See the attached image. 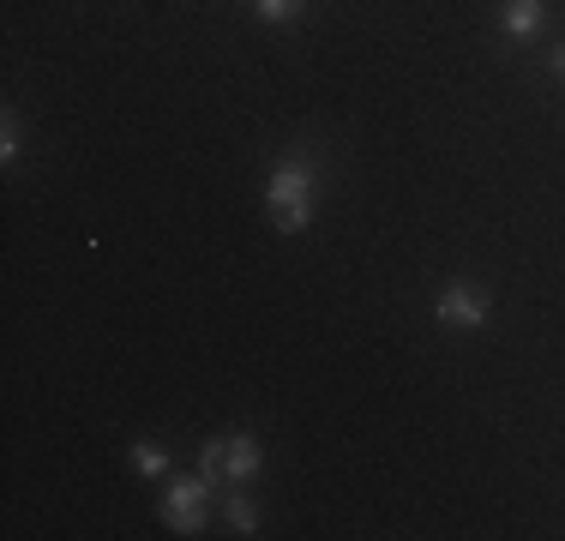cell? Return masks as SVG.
I'll return each mask as SVG.
<instances>
[{
  "instance_id": "cell-1",
  "label": "cell",
  "mask_w": 565,
  "mask_h": 541,
  "mask_svg": "<svg viewBox=\"0 0 565 541\" xmlns=\"http://www.w3.org/2000/svg\"><path fill=\"white\" fill-rule=\"evenodd\" d=\"M313 157H282L265 181V211H271L277 235H301L313 223Z\"/></svg>"
},
{
  "instance_id": "cell-7",
  "label": "cell",
  "mask_w": 565,
  "mask_h": 541,
  "mask_svg": "<svg viewBox=\"0 0 565 541\" xmlns=\"http://www.w3.org/2000/svg\"><path fill=\"white\" fill-rule=\"evenodd\" d=\"M132 469H139V476H169V452H163V445H157V439H139V445H132Z\"/></svg>"
},
{
  "instance_id": "cell-6",
  "label": "cell",
  "mask_w": 565,
  "mask_h": 541,
  "mask_svg": "<svg viewBox=\"0 0 565 541\" xmlns=\"http://www.w3.org/2000/svg\"><path fill=\"white\" fill-rule=\"evenodd\" d=\"M199 476H205L211 487L228 481V445H223V439H205V445H199Z\"/></svg>"
},
{
  "instance_id": "cell-2",
  "label": "cell",
  "mask_w": 565,
  "mask_h": 541,
  "mask_svg": "<svg viewBox=\"0 0 565 541\" xmlns=\"http://www.w3.org/2000/svg\"><path fill=\"white\" fill-rule=\"evenodd\" d=\"M488 289L481 283H469V277H457V283H446L439 289V307H434V319L439 325H451V331H481L488 325Z\"/></svg>"
},
{
  "instance_id": "cell-5",
  "label": "cell",
  "mask_w": 565,
  "mask_h": 541,
  "mask_svg": "<svg viewBox=\"0 0 565 541\" xmlns=\"http://www.w3.org/2000/svg\"><path fill=\"white\" fill-rule=\"evenodd\" d=\"M500 31L518 36V43H530V36L542 31V0H505V7H500Z\"/></svg>"
},
{
  "instance_id": "cell-4",
  "label": "cell",
  "mask_w": 565,
  "mask_h": 541,
  "mask_svg": "<svg viewBox=\"0 0 565 541\" xmlns=\"http://www.w3.org/2000/svg\"><path fill=\"white\" fill-rule=\"evenodd\" d=\"M228 481H253L259 476V464H265V452H259V439L253 433H228Z\"/></svg>"
},
{
  "instance_id": "cell-3",
  "label": "cell",
  "mask_w": 565,
  "mask_h": 541,
  "mask_svg": "<svg viewBox=\"0 0 565 541\" xmlns=\"http://www.w3.org/2000/svg\"><path fill=\"white\" fill-rule=\"evenodd\" d=\"M205 506H211V481H205V476H181V481H169V494H163V518H169V530L199 535V530H205Z\"/></svg>"
},
{
  "instance_id": "cell-8",
  "label": "cell",
  "mask_w": 565,
  "mask_h": 541,
  "mask_svg": "<svg viewBox=\"0 0 565 541\" xmlns=\"http://www.w3.org/2000/svg\"><path fill=\"white\" fill-rule=\"evenodd\" d=\"M223 523H228L235 535H259V511H253L241 494H228V499H223Z\"/></svg>"
},
{
  "instance_id": "cell-11",
  "label": "cell",
  "mask_w": 565,
  "mask_h": 541,
  "mask_svg": "<svg viewBox=\"0 0 565 541\" xmlns=\"http://www.w3.org/2000/svg\"><path fill=\"white\" fill-rule=\"evenodd\" d=\"M547 66H554V73L565 78V43H554V54H547Z\"/></svg>"
},
{
  "instance_id": "cell-10",
  "label": "cell",
  "mask_w": 565,
  "mask_h": 541,
  "mask_svg": "<svg viewBox=\"0 0 565 541\" xmlns=\"http://www.w3.org/2000/svg\"><path fill=\"white\" fill-rule=\"evenodd\" d=\"M301 7H307V0H259V19L265 24H289Z\"/></svg>"
},
{
  "instance_id": "cell-9",
  "label": "cell",
  "mask_w": 565,
  "mask_h": 541,
  "mask_svg": "<svg viewBox=\"0 0 565 541\" xmlns=\"http://www.w3.org/2000/svg\"><path fill=\"white\" fill-rule=\"evenodd\" d=\"M0 162H19V115H0Z\"/></svg>"
}]
</instances>
